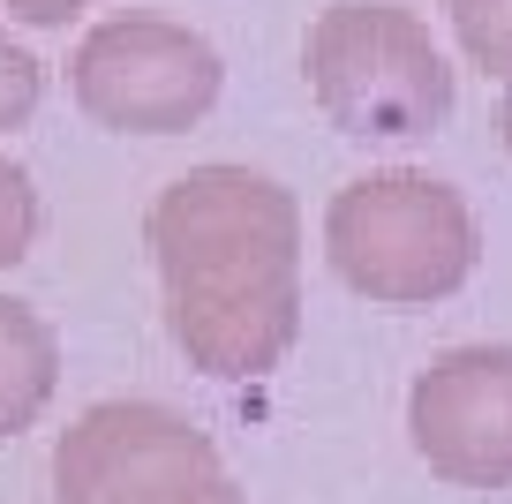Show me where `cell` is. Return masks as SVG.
<instances>
[{
	"mask_svg": "<svg viewBox=\"0 0 512 504\" xmlns=\"http://www.w3.org/2000/svg\"><path fill=\"white\" fill-rule=\"evenodd\" d=\"M332 271L377 309H430L475 279L482 226L460 189L430 174H362L324 211Z\"/></svg>",
	"mask_w": 512,
	"mask_h": 504,
	"instance_id": "obj_2",
	"label": "cell"
},
{
	"mask_svg": "<svg viewBox=\"0 0 512 504\" xmlns=\"http://www.w3.org/2000/svg\"><path fill=\"white\" fill-rule=\"evenodd\" d=\"M166 331L219 384L264 377L302 339V211L249 166H196L151 204Z\"/></svg>",
	"mask_w": 512,
	"mask_h": 504,
	"instance_id": "obj_1",
	"label": "cell"
},
{
	"mask_svg": "<svg viewBox=\"0 0 512 504\" xmlns=\"http://www.w3.org/2000/svg\"><path fill=\"white\" fill-rule=\"evenodd\" d=\"M38 241V189L16 158H0V264H16Z\"/></svg>",
	"mask_w": 512,
	"mask_h": 504,
	"instance_id": "obj_9",
	"label": "cell"
},
{
	"mask_svg": "<svg viewBox=\"0 0 512 504\" xmlns=\"http://www.w3.org/2000/svg\"><path fill=\"white\" fill-rule=\"evenodd\" d=\"M407 437L452 489H512V347H452L407 392Z\"/></svg>",
	"mask_w": 512,
	"mask_h": 504,
	"instance_id": "obj_6",
	"label": "cell"
},
{
	"mask_svg": "<svg viewBox=\"0 0 512 504\" xmlns=\"http://www.w3.org/2000/svg\"><path fill=\"white\" fill-rule=\"evenodd\" d=\"M505 151H512V91H505Z\"/></svg>",
	"mask_w": 512,
	"mask_h": 504,
	"instance_id": "obj_12",
	"label": "cell"
},
{
	"mask_svg": "<svg viewBox=\"0 0 512 504\" xmlns=\"http://www.w3.org/2000/svg\"><path fill=\"white\" fill-rule=\"evenodd\" d=\"M53 384H61V339H53V324L31 301L0 294V444L23 437L53 407Z\"/></svg>",
	"mask_w": 512,
	"mask_h": 504,
	"instance_id": "obj_7",
	"label": "cell"
},
{
	"mask_svg": "<svg viewBox=\"0 0 512 504\" xmlns=\"http://www.w3.org/2000/svg\"><path fill=\"white\" fill-rule=\"evenodd\" d=\"M0 8H8L16 23H38V31H61V23H68V16H83L91 0H0Z\"/></svg>",
	"mask_w": 512,
	"mask_h": 504,
	"instance_id": "obj_11",
	"label": "cell"
},
{
	"mask_svg": "<svg viewBox=\"0 0 512 504\" xmlns=\"http://www.w3.org/2000/svg\"><path fill=\"white\" fill-rule=\"evenodd\" d=\"M219 53L204 31L166 16H113L68 61V91L98 128L121 136H181L219 98Z\"/></svg>",
	"mask_w": 512,
	"mask_h": 504,
	"instance_id": "obj_5",
	"label": "cell"
},
{
	"mask_svg": "<svg viewBox=\"0 0 512 504\" xmlns=\"http://www.w3.org/2000/svg\"><path fill=\"white\" fill-rule=\"evenodd\" d=\"M452 31L475 68L512 83V0H452Z\"/></svg>",
	"mask_w": 512,
	"mask_h": 504,
	"instance_id": "obj_8",
	"label": "cell"
},
{
	"mask_svg": "<svg viewBox=\"0 0 512 504\" xmlns=\"http://www.w3.org/2000/svg\"><path fill=\"white\" fill-rule=\"evenodd\" d=\"M61 504H249L219 444L174 407L106 399L53 444Z\"/></svg>",
	"mask_w": 512,
	"mask_h": 504,
	"instance_id": "obj_4",
	"label": "cell"
},
{
	"mask_svg": "<svg viewBox=\"0 0 512 504\" xmlns=\"http://www.w3.org/2000/svg\"><path fill=\"white\" fill-rule=\"evenodd\" d=\"M38 98H46V68L0 31V128H23L38 113Z\"/></svg>",
	"mask_w": 512,
	"mask_h": 504,
	"instance_id": "obj_10",
	"label": "cell"
},
{
	"mask_svg": "<svg viewBox=\"0 0 512 504\" xmlns=\"http://www.w3.org/2000/svg\"><path fill=\"white\" fill-rule=\"evenodd\" d=\"M309 98L362 143H422L452 113V68L430 23L392 0H339L309 23Z\"/></svg>",
	"mask_w": 512,
	"mask_h": 504,
	"instance_id": "obj_3",
	"label": "cell"
}]
</instances>
